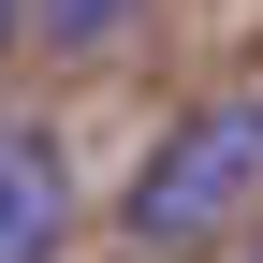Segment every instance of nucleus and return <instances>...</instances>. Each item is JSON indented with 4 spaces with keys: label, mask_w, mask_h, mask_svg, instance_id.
<instances>
[{
    "label": "nucleus",
    "mask_w": 263,
    "mask_h": 263,
    "mask_svg": "<svg viewBox=\"0 0 263 263\" xmlns=\"http://www.w3.org/2000/svg\"><path fill=\"white\" fill-rule=\"evenodd\" d=\"M15 29H29V0H0V59H15Z\"/></svg>",
    "instance_id": "4"
},
{
    "label": "nucleus",
    "mask_w": 263,
    "mask_h": 263,
    "mask_svg": "<svg viewBox=\"0 0 263 263\" xmlns=\"http://www.w3.org/2000/svg\"><path fill=\"white\" fill-rule=\"evenodd\" d=\"M249 205H263V88H205V103H176L146 132V161L117 190V234L146 263H190V249L234 234Z\"/></svg>",
    "instance_id": "1"
},
{
    "label": "nucleus",
    "mask_w": 263,
    "mask_h": 263,
    "mask_svg": "<svg viewBox=\"0 0 263 263\" xmlns=\"http://www.w3.org/2000/svg\"><path fill=\"white\" fill-rule=\"evenodd\" d=\"M73 234V146L44 117H0V263H59Z\"/></svg>",
    "instance_id": "2"
},
{
    "label": "nucleus",
    "mask_w": 263,
    "mask_h": 263,
    "mask_svg": "<svg viewBox=\"0 0 263 263\" xmlns=\"http://www.w3.org/2000/svg\"><path fill=\"white\" fill-rule=\"evenodd\" d=\"M29 29H44L59 59H117L132 29H146V0H29Z\"/></svg>",
    "instance_id": "3"
}]
</instances>
